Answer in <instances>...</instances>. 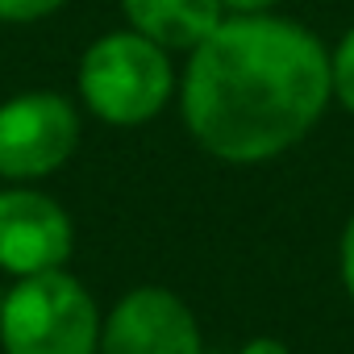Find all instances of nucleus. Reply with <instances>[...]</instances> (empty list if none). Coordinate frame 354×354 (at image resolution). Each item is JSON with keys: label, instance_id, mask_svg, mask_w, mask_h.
I'll return each mask as SVG.
<instances>
[{"label": "nucleus", "instance_id": "nucleus-1", "mask_svg": "<svg viewBox=\"0 0 354 354\" xmlns=\"http://www.w3.org/2000/svg\"><path fill=\"white\" fill-rule=\"evenodd\" d=\"M175 96L205 154L254 167L300 146L333 104L329 46L275 9L230 13L188 50Z\"/></svg>", "mask_w": 354, "mask_h": 354}, {"label": "nucleus", "instance_id": "nucleus-2", "mask_svg": "<svg viewBox=\"0 0 354 354\" xmlns=\"http://www.w3.org/2000/svg\"><path fill=\"white\" fill-rule=\"evenodd\" d=\"M75 88L96 121L133 129L150 125L175 100L180 71L171 63V50L125 26L88 42L75 67Z\"/></svg>", "mask_w": 354, "mask_h": 354}, {"label": "nucleus", "instance_id": "nucleus-3", "mask_svg": "<svg viewBox=\"0 0 354 354\" xmlns=\"http://www.w3.org/2000/svg\"><path fill=\"white\" fill-rule=\"evenodd\" d=\"M100 321L92 292L67 267L21 275L0 300V354H96Z\"/></svg>", "mask_w": 354, "mask_h": 354}, {"label": "nucleus", "instance_id": "nucleus-4", "mask_svg": "<svg viewBox=\"0 0 354 354\" xmlns=\"http://www.w3.org/2000/svg\"><path fill=\"white\" fill-rule=\"evenodd\" d=\"M84 121L75 100L50 88H30L0 100V180L38 184L71 162Z\"/></svg>", "mask_w": 354, "mask_h": 354}, {"label": "nucleus", "instance_id": "nucleus-5", "mask_svg": "<svg viewBox=\"0 0 354 354\" xmlns=\"http://www.w3.org/2000/svg\"><path fill=\"white\" fill-rule=\"evenodd\" d=\"M75 250L71 213L34 184L0 188V271L21 279L67 267Z\"/></svg>", "mask_w": 354, "mask_h": 354}, {"label": "nucleus", "instance_id": "nucleus-6", "mask_svg": "<svg viewBox=\"0 0 354 354\" xmlns=\"http://www.w3.org/2000/svg\"><path fill=\"white\" fill-rule=\"evenodd\" d=\"M96 354H205L196 313L171 288H133L100 321Z\"/></svg>", "mask_w": 354, "mask_h": 354}, {"label": "nucleus", "instance_id": "nucleus-7", "mask_svg": "<svg viewBox=\"0 0 354 354\" xmlns=\"http://www.w3.org/2000/svg\"><path fill=\"white\" fill-rule=\"evenodd\" d=\"M121 17L142 38L158 42L162 50H192L201 46L225 17V0H117Z\"/></svg>", "mask_w": 354, "mask_h": 354}, {"label": "nucleus", "instance_id": "nucleus-8", "mask_svg": "<svg viewBox=\"0 0 354 354\" xmlns=\"http://www.w3.org/2000/svg\"><path fill=\"white\" fill-rule=\"evenodd\" d=\"M329 67H333V100L354 117V26L329 50Z\"/></svg>", "mask_w": 354, "mask_h": 354}, {"label": "nucleus", "instance_id": "nucleus-9", "mask_svg": "<svg viewBox=\"0 0 354 354\" xmlns=\"http://www.w3.org/2000/svg\"><path fill=\"white\" fill-rule=\"evenodd\" d=\"M67 0H0V26H34L55 17Z\"/></svg>", "mask_w": 354, "mask_h": 354}, {"label": "nucleus", "instance_id": "nucleus-10", "mask_svg": "<svg viewBox=\"0 0 354 354\" xmlns=\"http://www.w3.org/2000/svg\"><path fill=\"white\" fill-rule=\"evenodd\" d=\"M337 267H342V288L354 300V213H350V221L342 230V242H337Z\"/></svg>", "mask_w": 354, "mask_h": 354}, {"label": "nucleus", "instance_id": "nucleus-11", "mask_svg": "<svg viewBox=\"0 0 354 354\" xmlns=\"http://www.w3.org/2000/svg\"><path fill=\"white\" fill-rule=\"evenodd\" d=\"M238 354H292V350H288V342H279V337H271V333H259V337L242 342Z\"/></svg>", "mask_w": 354, "mask_h": 354}, {"label": "nucleus", "instance_id": "nucleus-12", "mask_svg": "<svg viewBox=\"0 0 354 354\" xmlns=\"http://www.w3.org/2000/svg\"><path fill=\"white\" fill-rule=\"evenodd\" d=\"M283 0H225L230 13H267V9H279Z\"/></svg>", "mask_w": 354, "mask_h": 354}]
</instances>
